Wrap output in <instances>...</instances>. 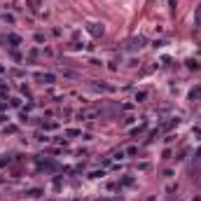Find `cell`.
Listing matches in <instances>:
<instances>
[{"label": "cell", "mask_w": 201, "mask_h": 201, "mask_svg": "<svg viewBox=\"0 0 201 201\" xmlns=\"http://www.w3.org/2000/svg\"><path fill=\"white\" fill-rule=\"evenodd\" d=\"M9 42H12V47H17L19 45V38L17 35H9Z\"/></svg>", "instance_id": "cell-1"}, {"label": "cell", "mask_w": 201, "mask_h": 201, "mask_svg": "<svg viewBox=\"0 0 201 201\" xmlns=\"http://www.w3.org/2000/svg\"><path fill=\"white\" fill-rule=\"evenodd\" d=\"M197 23H201V7H199V14H197Z\"/></svg>", "instance_id": "cell-2"}, {"label": "cell", "mask_w": 201, "mask_h": 201, "mask_svg": "<svg viewBox=\"0 0 201 201\" xmlns=\"http://www.w3.org/2000/svg\"><path fill=\"white\" fill-rule=\"evenodd\" d=\"M199 157H201V150H199Z\"/></svg>", "instance_id": "cell-3"}]
</instances>
